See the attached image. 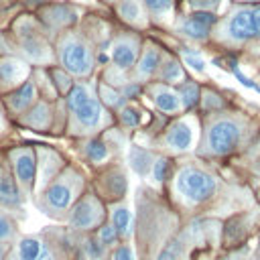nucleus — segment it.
Masks as SVG:
<instances>
[{
    "mask_svg": "<svg viewBox=\"0 0 260 260\" xmlns=\"http://www.w3.org/2000/svg\"><path fill=\"white\" fill-rule=\"evenodd\" d=\"M85 150H87V156H89L93 162H102V160L108 156V148H106V144L100 142V140H91Z\"/></svg>",
    "mask_w": 260,
    "mask_h": 260,
    "instance_id": "nucleus-22",
    "label": "nucleus"
},
{
    "mask_svg": "<svg viewBox=\"0 0 260 260\" xmlns=\"http://www.w3.org/2000/svg\"><path fill=\"white\" fill-rule=\"evenodd\" d=\"M177 191L187 201L201 203V201H205V199H209L213 195L215 181L207 173H203V171H199L195 167H187L177 177Z\"/></svg>",
    "mask_w": 260,
    "mask_h": 260,
    "instance_id": "nucleus-1",
    "label": "nucleus"
},
{
    "mask_svg": "<svg viewBox=\"0 0 260 260\" xmlns=\"http://www.w3.org/2000/svg\"><path fill=\"white\" fill-rule=\"evenodd\" d=\"M32 98H35V87H32L30 81H26V83H22V85L10 95V106H12L14 110H24V108L32 102Z\"/></svg>",
    "mask_w": 260,
    "mask_h": 260,
    "instance_id": "nucleus-16",
    "label": "nucleus"
},
{
    "mask_svg": "<svg viewBox=\"0 0 260 260\" xmlns=\"http://www.w3.org/2000/svg\"><path fill=\"white\" fill-rule=\"evenodd\" d=\"M112 260H134V252L130 246H120V248H116Z\"/></svg>",
    "mask_w": 260,
    "mask_h": 260,
    "instance_id": "nucleus-34",
    "label": "nucleus"
},
{
    "mask_svg": "<svg viewBox=\"0 0 260 260\" xmlns=\"http://www.w3.org/2000/svg\"><path fill=\"white\" fill-rule=\"evenodd\" d=\"M240 142V126L234 120H217L207 134V144L215 154L232 152Z\"/></svg>",
    "mask_w": 260,
    "mask_h": 260,
    "instance_id": "nucleus-2",
    "label": "nucleus"
},
{
    "mask_svg": "<svg viewBox=\"0 0 260 260\" xmlns=\"http://www.w3.org/2000/svg\"><path fill=\"white\" fill-rule=\"evenodd\" d=\"M89 98H91V95H89V91H87V87H85V85H73V87L69 89L67 104H69V108L75 112V110H77V108H81Z\"/></svg>",
    "mask_w": 260,
    "mask_h": 260,
    "instance_id": "nucleus-19",
    "label": "nucleus"
},
{
    "mask_svg": "<svg viewBox=\"0 0 260 260\" xmlns=\"http://www.w3.org/2000/svg\"><path fill=\"white\" fill-rule=\"evenodd\" d=\"M2 256H4V246L0 244V260H2Z\"/></svg>",
    "mask_w": 260,
    "mask_h": 260,
    "instance_id": "nucleus-38",
    "label": "nucleus"
},
{
    "mask_svg": "<svg viewBox=\"0 0 260 260\" xmlns=\"http://www.w3.org/2000/svg\"><path fill=\"white\" fill-rule=\"evenodd\" d=\"M156 260H177V254H175V248H167L160 252V256Z\"/></svg>",
    "mask_w": 260,
    "mask_h": 260,
    "instance_id": "nucleus-36",
    "label": "nucleus"
},
{
    "mask_svg": "<svg viewBox=\"0 0 260 260\" xmlns=\"http://www.w3.org/2000/svg\"><path fill=\"white\" fill-rule=\"evenodd\" d=\"M225 30H228V35H230L232 41H238V43L250 41V39L254 37L250 10H238V12L228 20Z\"/></svg>",
    "mask_w": 260,
    "mask_h": 260,
    "instance_id": "nucleus-6",
    "label": "nucleus"
},
{
    "mask_svg": "<svg viewBox=\"0 0 260 260\" xmlns=\"http://www.w3.org/2000/svg\"><path fill=\"white\" fill-rule=\"evenodd\" d=\"M120 12H122V16H126V18H130V20H134V18L138 16V6H136L132 0H126V2L120 6Z\"/></svg>",
    "mask_w": 260,
    "mask_h": 260,
    "instance_id": "nucleus-33",
    "label": "nucleus"
},
{
    "mask_svg": "<svg viewBox=\"0 0 260 260\" xmlns=\"http://www.w3.org/2000/svg\"><path fill=\"white\" fill-rule=\"evenodd\" d=\"M122 122L128 126H136L140 122V112L134 108H124L122 110Z\"/></svg>",
    "mask_w": 260,
    "mask_h": 260,
    "instance_id": "nucleus-30",
    "label": "nucleus"
},
{
    "mask_svg": "<svg viewBox=\"0 0 260 260\" xmlns=\"http://www.w3.org/2000/svg\"><path fill=\"white\" fill-rule=\"evenodd\" d=\"M250 16H252V28H254V37H260V6L252 8V10H250Z\"/></svg>",
    "mask_w": 260,
    "mask_h": 260,
    "instance_id": "nucleus-35",
    "label": "nucleus"
},
{
    "mask_svg": "<svg viewBox=\"0 0 260 260\" xmlns=\"http://www.w3.org/2000/svg\"><path fill=\"white\" fill-rule=\"evenodd\" d=\"M75 116H77V122L83 128H95L102 120V108L93 98H89L81 108L75 110Z\"/></svg>",
    "mask_w": 260,
    "mask_h": 260,
    "instance_id": "nucleus-12",
    "label": "nucleus"
},
{
    "mask_svg": "<svg viewBox=\"0 0 260 260\" xmlns=\"http://www.w3.org/2000/svg\"><path fill=\"white\" fill-rule=\"evenodd\" d=\"M116 238H118V232L114 230V225H104L102 230H100V244L102 246H110V244H114L116 242Z\"/></svg>",
    "mask_w": 260,
    "mask_h": 260,
    "instance_id": "nucleus-28",
    "label": "nucleus"
},
{
    "mask_svg": "<svg viewBox=\"0 0 260 260\" xmlns=\"http://www.w3.org/2000/svg\"><path fill=\"white\" fill-rule=\"evenodd\" d=\"M100 217H102V207L91 197L89 199H81L71 211V223L75 228H91V225H95L100 221Z\"/></svg>",
    "mask_w": 260,
    "mask_h": 260,
    "instance_id": "nucleus-5",
    "label": "nucleus"
},
{
    "mask_svg": "<svg viewBox=\"0 0 260 260\" xmlns=\"http://www.w3.org/2000/svg\"><path fill=\"white\" fill-rule=\"evenodd\" d=\"M160 75H162L165 81H181L183 79V71H181L177 61H167L162 65V73Z\"/></svg>",
    "mask_w": 260,
    "mask_h": 260,
    "instance_id": "nucleus-23",
    "label": "nucleus"
},
{
    "mask_svg": "<svg viewBox=\"0 0 260 260\" xmlns=\"http://www.w3.org/2000/svg\"><path fill=\"white\" fill-rule=\"evenodd\" d=\"M156 65H158V51L156 49H148L146 55L142 57L140 65H138V73L140 75H150V73H154Z\"/></svg>",
    "mask_w": 260,
    "mask_h": 260,
    "instance_id": "nucleus-21",
    "label": "nucleus"
},
{
    "mask_svg": "<svg viewBox=\"0 0 260 260\" xmlns=\"http://www.w3.org/2000/svg\"><path fill=\"white\" fill-rule=\"evenodd\" d=\"M130 165H132V169H134L136 173L144 175V173L152 167V158H150V154H148L146 150H142V148H132V150H130Z\"/></svg>",
    "mask_w": 260,
    "mask_h": 260,
    "instance_id": "nucleus-17",
    "label": "nucleus"
},
{
    "mask_svg": "<svg viewBox=\"0 0 260 260\" xmlns=\"http://www.w3.org/2000/svg\"><path fill=\"white\" fill-rule=\"evenodd\" d=\"M215 22V16L211 14V12H195V14H191L189 18H185L183 22H181V26H179V30L185 35V37H189V39H195V41H201V39H205L207 37V32H209V28H211V24Z\"/></svg>",
    "mask_w": 260,
    "mask_h": 260,
    "instance_id": "nucleus-4",
    "label": "nucleus"
},
{
    "mask_svg": "<svg viewBox=\"0 0 260 260\" xmlns=\"http://www.w3.org/2000/svg\"><path fill=\"white\" fill-rule=\"evenodd\" d=\"M61 61L73 75H87L91 71V53L79 39H69L61 47Z\"/></svg>",
    "mask_w": 260,
    "mask_h": 260,
    "instance_id": "nucleus-3",
    "label": "nucleus"
},
{
    "mask_svg": "<svg viewBox=\"0 0 260 260\" xmlns=\"http://www.w3.org/2000/svg\"><path fill=\"white\" fill-rule=\"evenodd\" d=\"M193 138H195V130L189 122H177L169 128L167 132V144L173 148V150H187L191 148L193 144Z\"/></svg>",
    "mask_w": 260,
    "mask_h": 260,
    "instance_id": "nucleus-7",
    "label": "nucleus"
},
{
    "mask_svg": "<svg viewBox=\"0 0 260 260\" xmlns=\"http://www.w3.org/2000/svg\"><path fill=\"white\" fill-rule=\"evenodd\" d=\"M183 59H185V63H187L191 69H195V71H203V69H205V61H203L199 55L191 53V51H183Z\"/></svg>",
    "mask_w": 260,
    "mask_h": 260,
    "instance_id": "nucleus-27",
    "label": "nucleus"
},
{
    "mask_svg": "<svg viewBox=\"0 0 260 260\" xmlns=\"http://www.w3.org/2000/svg\"><path fill=\"white\" fill-rule=\"evenodd\" d=\"M14 171L16 177L22 185L30 187L35 181V173H37V162H35V154L30 150H20L14 158Z\"/></svg>",
    "mask_w": 260,
    "mask_h": 260,
    "instance_id": "nucleus-8",
    "label": "nucleus"
},
{
    "mask_svg": "<svg viewBox=\"0 0 260 260\" xmlns=\"http://www.w3.org/2000/svg\"><path fill=\"white\" fill-rule=\"evenodd\" d=\"M85 254H87V258L89 260H100L102 256H104V246L98 242V240H87L85 242Z\"/></svg>",
    "mask_w": 260,
    "mask_h": 260,
    "instance_id": "nucleus-25",
    "label": "nucleus"
},
{
    "mask_svg": "<svg viewBox=\"0 0 260 260\" xmlns=\"http://www.w3.org/2000/svg\"><path fill=\"white\" fill-rule=\"evenodd\" d=\"M181 102H183V106H185L187 110H191V108L199 102V89H197L195 83L187 81V83L181 85Z\"/></svg>",
    "mask_w": 260,
    "mask_h": 260,
    "instance_id": "nucleus-20",
    "label": "nucleus"
},
{
    "mask_svg": "<svg viewBox=\"0 0 260 260\" xmlns=\"http://www.w3.org/2000/svg\"><path fill=\"white\" fill-rule=\"evenodd\" d=\"M112 59H114L116 67H120V69H128V67L134 63V59H136V47H134V43L128 41V39L118 41V43L114 45Z\"/></svg>",
    "mask_w": 260,
    "mask_h": 260,
    "instance_id": "nucleus-13",
    "label": "nucleus"
},
{
    "mask_svg": "<svg viewBox=\"0 0 260 260\" xmlns=\"http://www.w3.org/2000/svg\"><path fill=\"white\" fill-rule=\"evenodd\" d=\"M18 258L20 260H51V254L41 240L24 238L18 244Z\"/></svg>",
    "mask_w": 260,
    "mask_h": 260,
    "instance_id": "nucleus-10",
    "label": "nucleus"
},
{
    "mask_svg": "<svg viewBox=\"0 0 260 260\" xmlns=\"http://www.w3.org/2000/svg\"><path fill=\"white\" fill-rule=\"evenodd\" d=\"M136 91H138V85H130V87H126V89H124L122 98H132V95H134Z\"/></svg>",
    "mask_w": 260,
    "mask_h": 260,
    "instance_id": "nucleus-37",
    "label": "nucleus"
},
{
    "mask_svg": "<svg viewBox=\"0 0 260 260\" xmlns=\"http://www.w3.org/2000/svg\"><path fill=\"white\" fill-rule=\"evenodd\" d=\"M167 175H169V162H167V158H156L152 162V177L156 181H165Z\"/></svg>",
    "mask_w": 260,
    "mask_h": 260,
    "instance_id": "nucleus-26",
    "label": "nucleus"
},
{
    "mask_svg": "<svg viewBox=\"0 0 260 260\" xmlns=\"http://www.w3.org/2000/svg\"><path fill=\"white\" fill-rule=\"evenodd\" d=\"M102 95H104V100L108 102V104H112V106H122L124 104V98H122V93H116V91H112L110 87H102Z\"/></svg>",
    "mask_w": 260,
    "mask_h": 260,
    "instance_id": "nucleus-29",
    "label": "nucleus"
},
{
    "mask_svg": "<svg viewBox=\"0 0 260 260\" xmlns=\"http://www.w3.org/2000/svg\"><path fill=\"white\" fill-rule=\"evenodd\" d=\"M152 100H154L156 108L162 110V112H167V114H175V112H179V108H181L179 95H177L173 89L162 87V85H156V87L152 89Z\"/></svg>",
    "mask_w": 260,
    "mask_h": 260,
    "instance_id": "nucleus-11",
    "label": "nucleus"
},
{
    "mask_svg": "<svg viewBox=\"0 0 260 260\" xmlns=\"http://www.w3.org/2000/svg\"><path fill=\"white\" fill-rule=\"evenodd\" d=\"M230 69H232V73L236 75V79H238L242 85H246V87H250V89H254V91H258V93H260V87H258V85H256L252 79H248V77H246V75H244V73H242V71H240V69H238L234 63H232V67H230Z\"/></svg>",
    "mask_w": 260,
    "mask_h": 260,
    "instance_id": "nucleus-31",
    "label": "nucleus"
},
{
    "mask_svg": "<svg viewBox=\"0 0 260 260\" xmlns=\"http://www.w3.org/2000/svg\"><path fill=\"white\" fill-rule=\"evenodd\" d=\"M112 223L118 236H128L130 234V211L126 207H116L112 213Z\"/></svg>",
    "mask_w": 260,
    "mask_h": 260,
    "instance_id": "nucleus-18",
    "label": "nucleus"
},
{
    "mask_svg": "<svg viewBox=\"0 0 260 260\" xmlns=\"http://www.w3.org/2000/svg\"><path fill=\"white\" fill-rule=\"evenodd\" d=\"M152 14H167L173 8V0H144Z\"/></svg>",
    "mask_w": 260,
    "mask_h": 260,
    "instance_id": "nucleus-24",
    "label": "nucleus"
},
{
    "mask_svg": "<svg viewBox=\"0 0 260 260\" xmlns=\"http://www.w3.org/2000/svg\"><path fill=\"white\" fill-rule=\"evenodd\" d=\"M26 73V67L24 63L20 61H14V59H8V61H2L0 63V81L2 83H8V85H14L20 81V77Z\"/></svg>",
    "mask_w": 260,
    "mask_h": 260,
    "instance_id": "nucleus-15",
    "label": "nucleus"
},
{
    "mask_svg": "<svg viewBox=\"0 0 260 260\" xmlns=\"http://www.w3.org/2000/svg\"><path fill=\"white\" fill-rule=\"evenodd\" d=\"M71 199H73V189H71L69 183H55V185H51V187L47 189V193H45L47 205H49L51 209H55V211L69 207Z\"/></svg>",
    "mask_w": 260,
    "mask_h": 260,
    "instance_id": "nucleus-9",
    "label": "nucleus"
},
{
    "mask_svg": "<svg viewBox=\"0 0 260 260\" xmlns=\"http://www.w3.org/2000/svg\"><path fill=\"white\" fill-rule=\"evenodd\" d=\"M20 203V191L14 183V179L0 171V205H6V207H14Z\"/></svg>",
    "mask_w": 260,
    "mask_h": 260,
    "instance_id": "nucleus-14",
    "label": "nucleus"
},
{
    "mask_svg": "<svg viewBox=\"0 0 260 260\" xmlns=\"http://www.w3.org/2000/svg\"><path fill=\"white\" fill-rule=\"evenodd\" d=\"M14 236V228L8 221V217L0 215V240H10Z\"/></svg>",
    "mask_w": 260,
    "mask_h": 260,
    "instance_id": "nucleus-32",
    "label": "nucleus"
}]
</instances>
